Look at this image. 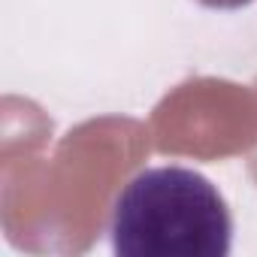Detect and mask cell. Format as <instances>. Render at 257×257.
Instances as JSON below:
<instances>
[{
    "instance_id": "cell-2",
    "label": "cell",
    "mask_w": 257,
    "mask_h": 257,
    "mask_svg": "<svg viewBox=\"0 0 257 257\" xmlns=\"http://www.w3.org/2000/svg\"><path fill=\"white\" fill-rule=\"evenodd\" d=\"M200 4L212 10H239V7H248L251 0H200Z\"/></svg>"
},
{
    "instance_id": "cell-1",
    "label": "cell",
    "mask_w": 257,
    "mask_h": 257,
    "mask_svg": "<svg viewBox=\"0 0 257 257\" xmlns=\"http://www.w3.org/2000/svg\"><path fill=\"white\" fill-rule=\"evenodd\" d=\"M109 236L121 257H227L233 215L203 173L149 167L118 191Z\"/></svg>"
}]
</instances>
